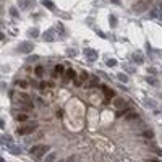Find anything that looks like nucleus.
Segmentation results:
<instances>
[{
	"mask_svg": "<svg viewBox=\"0 0 162 162\" xmlns=\"http://www.w3.org/2000/svg\"><path fill=\"white\" fill-rule=\"evenodd\" d=\"M8 151H10V154H13V156L21 154V149H20V146H15V144H10V146H8Z\"/></svg>",
	"mask_w": 162,
	"mask_h": 162,
	"instance_id": "obj_9",
	"label": "nucleus"
},
{
	"mask_svg": "<svg viewBox=\"0 0 162 162\" xmlns=\"http://www.w3.org/2000/svg\"><path fill=\"white\" fill-rule=\"evenodd\" d=\"M131 58H133V62L135 63H143V57H141V53H138V52H135V53H131Z\"/></svg>",
	"mask_w": 162,
	"mask_h": 162,
	"instance_id": "obj_12",
	"label": "nucleus"
},
{
	"mask_svg": "<svg viewBox=\"0 0 162 162\" xmlns=\"http://www.w3.org/2000/svg\"><path fill=\"white\" fill-rule=\"evenodd\" d=\"M154 151H156V152H157L159 156H162V151H160V149H159V148H157V149H154Z\"/></svg>",
	"mask_w": 162,
	"mask_h": 162,
	"instance_id": "obj_33",
	"label": "nucleus"
},
{
	"mask_svg": "<svg viewBox=\"0 0 162 162\" xmlns=\"http://www.w3.org/2000/svg\"><path fill=\"white\" fill-rule=\"evenodd\" d=\"M34 5H36L34 0H20V7H21L23 10H26V8H33Z\"/></svg>",
	"mask_w": 162,
	"mask_h": 162,
	"instance_id": "obj_8",
	"label": "nucleus"
},
{
	"mask_svg": "<svg viewBox=\"0 0 162 162\" xmlns=\"http://www.w3.org/2000/svg\"><path fill=\"white\" fill-rule=\"evenodd\" d=\"M36 128H37V125L31 123V125H26V127H23V128H18V133L20 135H29V133H33Z\"/></svg>",
	"mask_w": 162,
	"mask_h": 162,
	"instance_id": "obj_3",
	"label": "nucleus"
},
{
	"mask_svg": "<svg viewBox=\"0 0 162 162\" xmlns=\"http://www.w3.org/2000/svg\"><path fill=\"white\" fill-rule=\"evenodd\" d=\"M62 71H63V67H62V65H57V67H55V73H57V75H60Z\"/></svg>",
	"mask_w": 162,
	"mask_h": 162,
	"instance_id": "obj_27",
	"label": "nucleus"
},
{
	"mask_svg": "<svg viewBox=\"0 0 162 162\" xmlns=\"http://www.w3.org/2000/svg\"><path fill=\"white\" fill-rule=\"evenodd\" d=\"M102 91H104V92H105L107 96H109V97H113V92L110 91V89H109V88H102Z\"/></svg>",
	"mask_w": 162,
	"mask_h": 162,
	"instance_id": "obj_25",
	"label": "nucleus"
},
{
	"mask_svg": "<svg viewBox=\"0 0 162 162\" xmlns=\"http://www.w3.org/2000/svg\"><path fill=\"white\" fill-rule=\"evenodd\" d=\"M37 58H39L37 55H29V57H28L26 60H28V63H33V62H36V60H37Z\"/></svg>",
	"mask_w": 162,
	"mask_h": 162,
	"instance_id": "obj_21",
	"label": "nucleus"
},
{
	"mask_svg": "<svg viewBox=\"0 0 162 162\" xmlns=\"http://www.w3.org/2000/svg\"><path fill=\"white\" fill-rule=\"evenodd\" d=\"M143 104H144L146 107H149V109H157V102H156L154 99H151V97H144L143 99Z\"/></svg>",
	"mask_w": 162,
	"mask_h": 162,
	"instance_id": "obj_7",
	"label": "nucleus"
},
{
	"mask_svg": "<svg viewBox=\"0 0 162 162\" xmlns=\"http://www.w3.org/2000/svg\"><path fill=\"white\" fill-rule=\"evenodd\" d=\"M16 84L20 86V88H28V83H26V81H18Z\"/></svg>",
	"mask_w": 162,
	"mask_h": 162,
	"instance_id": "obj_28",
	"label": "nucleus"
},
{
	"mask_svg": "<svg viewBox=\"0 0 162 162\" xmlns=\"http://www.w3.org/2000/svg\"><path fill=\"white\" fill-rule=\"evenodd\" d=\"M146 81H148L151 86H157V80H156V78H152V76H148V78H146Z\"/></svg>",
	"mask_w": 162,
	"mask_h": 162,
	"instance_id": "obj_17",
	"label": "nucleus"
},
{
	"mask_svg": "<svg viewBox=\"0 0 162 162\" xmlns=\"http://www.w3.org/2000/svg\"><path fill=\"white\" fill-rule=\"evenodd\" d=\"M42 5L47 8V10H52V11H55V3L53 2H50V0H44L42 2Z\"/></svg>",
	"mask_w": 162,
	"mask_h": 162,
	"instance_id": "obj_11",
	"label": "nucleus"
},
{
	"mask_svg": "<svg viewBox=\"0 0 162 162\" xmlns=\"http://www.w3.org/2000/svg\"><path fill=\"white\" fill-rule=\"evenodd\" d=\"M112 2H113V3H118V0H112Z\"/></svg>",
	"mask_w": 162,
	"mask_h": 162,
	"instance_id": "obj_34",
	"label": "nucleus"
},
{
	"mask_svg": "<svg viewBox=\"0 0 162 162\" xmlns=\"http://www.w3.org/2000/svg\"><path fill=\"white\" fill-rule=\"evenodd\" d=\"M34 71H36V76H39V78H41V76L44 75V67H41V65H39V67H36Z\"/></svg>",
	"mask_w": 162,
	"mask_h": 162,
	"instance_id": "obj_15",
	"label": "nucleus"
},
{
	"mask_svg": "<svg viewBox=\"0 0 162 162\" xmlns=\"http://www.w3.org/2000/svg\"><path fill=\"white\" fill-rule=\"evenodd\" d=\"M125 70H127L128 73H135V71H136V70H135L133 67H128V65H125Z\"/></svg>",
	"mask_w": 162,
	"mask_h": 162,
	"instance_id": "obj_29",
	"label": "nucleus"
},
{
	"mask_svg": "<svg viewBox=\"0 0 162 162\" xmlns=\"http://www.w3.org/2000/svg\"><path fill=\"white\" fill-rule=\"evenodd\" d=\"M55 157H57V156H55V152H52V154H49V156L45 157V160H53Z\"/></svg>",
	"mask_w": 162,
	"mask_h": 162,
	"instance_id": "obj_30",
	"label": "nucleus"
},
{
	"mask_svg": "<svg viewBox=\"0 0 162 162\" xmlns=\"http://www.w3.org/2000/svg\"><path fill=\"white\" fill-rule=\"evenodd\" d=\"M58 31H60V37H65V28H63V25L62 23H58Z\"/></svg>",
	"mask_w": 162,
	"mask_h": 162,
	"instance_id": "obj_18",
	"label": "nucleus"
},
{
	"mask_svg": "<svg viewBox=\"0 0 162 162\" xmlns=\"http://www.w3.org/2000/svg\"><path fill=\"white\" fill-rule=\"evenodd\" d=\"M67 78H68V80H73V78H75V71L73 70H68L67 71Z\"/></svg>",
	"mask_w": 162,
	"mask_h": 162,
	"instance_id": "obj_24",
	"label": "nucleus"
},
{
	"mask_svg": "<svg viewBox=\"0 0 162 162\" xmlns=\"http://www.w3.org/2000/svg\"><path fill=\"white\" fill-rule=\"evenodd\" d=\"M97 83H99V80L96 76H91V80H89V86H97Z\"/></svg>",
	"mask_w": 162,
	"mask_h": 162,
	"instance_id": "obj_19",
	"label": "nucleus"
},
{
	"mask_svg": "<svg viewBox=\"0 0 162 162\" xmlns=\"http://www.w3.org/2000/svg\"><path fill=\"white\" fill-rule=\"evenodd\" d=\"M151 16H152V18H157V20L162 21V3L156 5V7L151 10Z\"/></svg>",
	"mask_w": 162,
	"mask_h": 162,
	"instance_id": "obj_4",
	"label": "nucleus"
},
{
	"mask_svg": "<svg viewBox=\"0 0 162 162\" xmlns=\"http://www.w3.org/2000/svg\"><path fill=\"white\" fill-rule=\"evenodd\" d=\"M109 20H110V21H109V23H110V28H117V18L113 16V15H110Z\"/></svg>",
	"mask_w": 162,
	"mask_h": 162,
	"instance_id": "obj_16",
	"label": "nucleus"
},
{
	"mask_svg": "<svg viewBox=\"0 0 162 162\" xmlns=\"http://www.w3.org/2000/svg\"><path fill=\"white\" fill-rule=\"evenodd\" d=\"M143 135H144L146 138H152V131H151V130H148V131H144Z\"/></svg>",
	"mask_w": 162,
	"mask_h": 162,
	"instance_id": "obj_31",
	"label": "nucleus"
},
{
	"mask_svg": "<svg viewBox=\"0 0 162 162\" xmlns=\"http://www.w3.org/2000/svg\"><path fill=\"white\" fill-rule=\"evenodd\" d=\"M34 50V44L33 42H28V41H25V42H21L20 47H18V52L20 53H29Z\"/></svg>",
	"mask_w": 162,
	"mask_h": 162,
	"instance_id": "obj_2",
	"label": "nucleus"
},
{
	"mask_svg": "<svg viewBox=\"0 0 162 162\" xmlns=\"http://www.w3.org/2000/svg\"><path fill=\"white\" fill-rule=\"evenodd\" d=\"M113 104H115V107H117L118 110H122V109H127V102H125L123 99H115V102H113Z\"/></svg>",
	"mask_w": 162,
	"mask_h": 162,
	"instance_id": "obj_10",
	"label": "nucleus"
},
{
	"mask_svg": "<svg viewBox=\"0 0 162 162\" xmlns=\"http://www.w3.org/2000/svg\"><path fill=\"white\" fill-rule=\"evenodd\" d=\"M29 36H31V37L33 39H36V37H39V29L37 28H31V29H29Z\"/></svg>",
	"mask_w": 162,
	"mask_h": 162,
	"instance_id": "obj_13",
	"label": "nucleus"
},
{
	"mask_svg": "<svg viewBox=\"0 0 162 162\" xmlns=\"http://www.w3.org/2000/svg\"><path fill=\"white\" fill-rule=\"evenodd\" d=\"M117 78H118V81H122V83H128V76L125 73H118Z\"/></svg>",
	"mask_w": 162,
	"mask_h": 162,
	"instance_id": "obj_14",
	"label": "nucleus"
},
{
	"mask_svg": "<svg viewBox=\"0 0 162 162\" xmlns=\"http://www.w3.org/2000/svg\"><path fill=\"white\" fill-rule=\"evenodd\" d=\"M47 151H49V146H34L31 151H29V154H31L34 159H41Z\"/></svg>",
	"mask_w": 162,
	"mask_h": 162,
	"instance_id": "obj_1",
	"label": "nucleus"
},
{
	"mask_svg": "<svg viewBox=\"0 0 162 162\" xmlns=\"http://www.w3.org/2000/svg\"><path fill=\"white\" fill-rule=\"evenodd\" d=\"M107 65H109V67H115V65H117V60L109 58V60H107Z\"/></svg>",
	"mask_w": 162,
	"mask_h": 162,
	"instance_id": "obj_26",
	"label": "nucleus"
},
{
	"mask_svg": "<svg viewBox=\"0 0 162 162\" xmlns=\"http://www.w3.org/2000/svg\"><path fill=\"white\" fill-rule=\"evenodd\" d=\"M10 15H11V16H15V18L20 16V13H18V10H16V8H10Z\"/></svg>",
	"mask_w": 162,
	"mask_h": 162,
	"instance_id": "obj_22",
	"label": "nucleus"
},
{
	"mask_svg": "<svg viewBox=\"0 0 162 162\" xmlns=\"http://www.w3.org/2000/svg\"><path fill=\"white\" fill-rule=\"evenodd\" d=\"M16 120H18V122H26V120H28V115H25V113H21V115H16Z\"/></svg>",
	"mask_w": 162,
	"mask_h": 162,
	"instance_id": "obj_20",
	"label": "nucleus"
},
{
	"mask_svg": "<svg viewBox=\"0 0 162 162\" xmlns=\"http://www.w3.org/2000/svg\"><path fill=\"white\" fill-rule=\"evenodd\" d=\"M42 39L45 42H52L53 39H55V29H47V31L42 34Z\"/></svg>",
	"mask_w": 162,
	"mask_h": 162,
	"instance_id": "obj_5",
	"label": "nucleus"
},
{
	"mask_svg": "<svg viewBox=\"0 0 162 162\" xmlns=\"http://www.w3.org/2000/svg\"><path fill=\"white\" fill-rule=\"evenodd\" d=\"M2 141L5 143V144H11V138L10 136H2Z\"/></svg>",
	"mask_w": 162,
	"mask_h": 162,
	"instance_id": "obj_23",
	"label": "nucleus"
},
{
	"mask_svg": "<svg viewBox=\"0 0 162 162\" xmlns=\"http://www.w3.org/2000/svg\"><path fill=\"white\" fill-rule=\"evenodd\" d=\"M149 73H151V75H156V73H157V70L151 67V68H149Z\"/></svg>",
	"mask_w": 162,
	"mask_h": 162,
	"instance_id": "obj_32",
	"label": "nucleus"
},
{
	"mask_svg": "<svg viewBox=\"0 0 162 162\" xmlns=\"http://www.w3.org/2000/svg\"><path fill=\"white\" fill-rule=\"evenodd\" d=\"M84 55L88 58V62H94V60L97 58V52L94 49H84Z\"/></svg>",
	"mask_w": 162,
	"mask_h": 162,
	"instance_id": "obj_6",
	"label": "nucleus"
}]
</instances>
